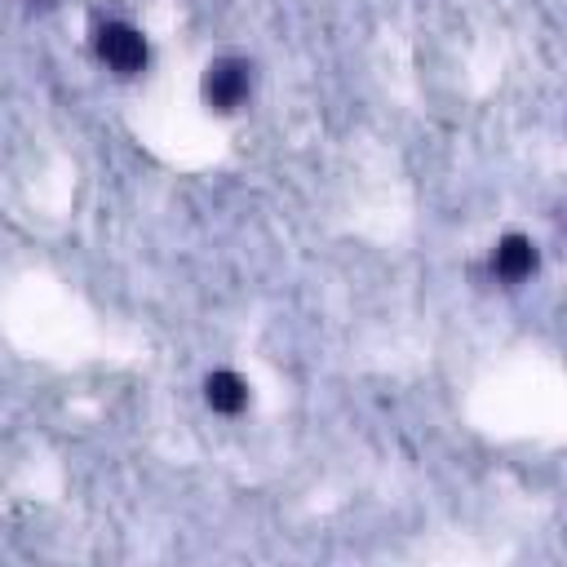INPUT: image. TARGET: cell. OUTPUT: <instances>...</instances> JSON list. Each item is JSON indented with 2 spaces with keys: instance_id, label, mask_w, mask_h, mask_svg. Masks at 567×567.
Segmentation results:
<instances>
[{
  "instance_id": "6da1fadb",
  "label": "cell",
  "mask_w": 567,
  "mask_h": 567,
  "mask_svg": "<svg viewBox=\"0 0 567 567\" xmlns=\"http://www.w3.org/2000/svg\"><path fill=\"white\" fill-rule=\"evenodd\" d=\"M199 89H204V102H208L217 115H230V111L244 106V97H248V89H252V66H248L244 58H217V62H208Z\"/></svg>"
},
{
  "instance_id": "7a4b0ae2",
  "label": "cell",
  "mask_w": 567,
  "mask_h": 567,
  "mask_svg": "<svg viewBox=\"0 0 567 567\" xmlns=\"http://www.w3.org/2000/svg\"><path fill=\"white\" fill-rule=\"evenodd\" d=\"M93 49H97V58H102L115 75H137V71L146 66V58H151L142 31L128 27V22H102L97 35H93Z\"/></svg>"
},
{
  "instance_id": "3957f363",
  "label": "cell",
  "mask_w": 567,
  "mask_h": 567,
  "mask_svg": "<svg viewBox=\"0 0 567 567\" xmlns=\"http://www.w3.org/2000/svg\"><path fill=\"white\" fill-rule=\"evenodd\" d=\"M536 270V244L527 235H505L492 252V275L505 284H523Z\"/></svg>"
},
{
  "instance_id": "277c9868",
  "label": "cell",
  "mask_w": 567,
  "mask_h": 567,
  "mask_svg": "<svg viewBox=\"0 0 567 567\" xmlns=\"http://www.w3.org/2000/svg\"><path fill=\"white\" fill-rule=\"evenodd\" d=\"M204 399H208L213 412L239 416V412L248 408V381H244L239 372H230V368H217V372H208V381H204Z\"/></svg>"
}]
</instances>
